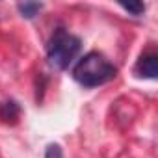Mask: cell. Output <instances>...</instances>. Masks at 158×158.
<instances>
[{"label": "cell", "instance_id": "cell-1", "mask_svg": "<svg viewBox=\"0 0 158 158\" xmlns=\"http://www.w3.org/2000/svg\"><path fill=\"white\" fill-rule=\"evenodd\" d=\"M117 69L99 52H88L73 69L74 80L84 88H99L114 80Z\"/></svg>", "mask_w": 158, "mask_h": 158}, {"label": "cell", "instance_id": "cell-2", "mask_svg": "<svg viewBox=\"0 0 158 158\" xmlns=\"http://www.w3.org/2000/svg\"><path fill=\"white\" fill-rule=\"evenodd\" d=\"M80 39L76 35L67 34L63 28L56 30L54 35L50 37L48 45H47V61L52 69L56 71H65L73 60L76 58V54L80 52Z\"/></svg>", "mask_w": 158, "mask_h": 158}, {"label": "cell", "instance_id": "cell-3", "mask_svg": "<svg viewBox=\"0 0 158 158\" xmlns=\"http://www.w3.org/2000/svg\"><path fill=\"white\" fill-rule=\"evenodd\" d=\"M134 73L139 78H151V80H154V78L158 76V56L156 54L141 56L138 60L136 67H134Z\"/></svg>", "mask_w": 158, "mask_h": 158}, {"label": "cell", "instance_id": "cell-4", "mask_svg": "<svg viewBox=\"0 0 158 158\" xmlns=\"http://www.w3.org/2000/svg\"><path fill=\"white\" fill-rule=\"evenodd\" d=\"M21 115V106L15 102V101H6L0 104V119H2L4 123H17Z\"/></svg>", "mask_w": 158, "mask_h": 158}, {"label": "cell", "instance_id": "cell-5", "mask_svg": "<svg viewBox=\"0 0 158 158\" xmlns=\"http://www.w3.org/2000/svg\"><path fill=\"white\" fill-rule=\"evenodd\" d=\"M19 13L24 17V19H34L41 10H43V4L41 2H21L17 6Z\"/></svg>", "mask_w": 158, "mask_h": 158}, {"label": "cell", "instance_id": "cell-6", "mask_svg": "<svg viewBox=\"0 0 158 158\" xmlns=\"http://www.w3.org/2000/svg\"><path fill=\"white\" fill-rule=\"evenodd\" d=\"M125 11H128L130 15H134V17H139L143 11H145V4L143 2H121L119 4Z\"/></svg>", "mask_w": 158, "mask_h": 158}, {"label": "cell", "instance_id": "cell-7", "mask_svg": "<svg viewBox=\"0 0 158 158\" xmlns=\"http://www.w3.org/2000/svg\"><path fill=\"white\" fill-rule=\"evenodd\" d=\"M45 158H65V156H63V151L58 143H50L45 151Z\"/></svg>", "mask_w": 158, "mask_h": 158}]
</instances>
